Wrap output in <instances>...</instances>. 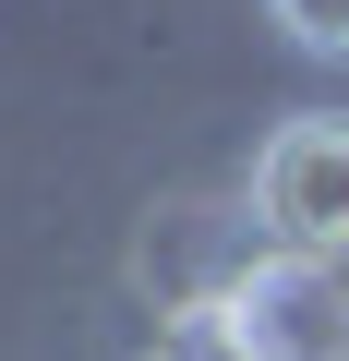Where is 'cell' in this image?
<instances>
[{
  "label": "cell",
  "instance_id": "1",
  "mask_svg": "<svg viewBox=\"0 0 349 361\" xmlns=\"http://www.w3.org/2000/svg\"><path fill=\"white\" fill-rule=\"evenodd\" d=\"M253 229L277 253H325L337 265V241H349V121L337 109H301V121L265 133V157H253Z\"/></svg>",
  "mask_w": 349,
  "mask_h": 361
},
{
  "label": "cell",
  "instance_id": "2",
  "mask_svg": "<svg viewBox=\"0 0 349 361\" xmlns=\"http://www.w3.org/2000/svg\"><path fill=\"white\" fill-rule=\"evenodd\" d=\"M205 313L229 325L241 361H349V301H337V265H325V253H265V265L229 277Z\"/></svg>",
  "mask_w": 349,
  "mask_h": 361
},
{
  "label": "cell",
  "instance_id": "3",
  "mask_svg": "<svg viewBox=\"0 0 349 361\" xmlns=\"http://www.w3.org/2000/svg\"><path fill=\"white\" fill-rule=\"evenodd\" d=\"M277 25H289V49L337 61V49H349V0H277Z\"/></svg>",
  "mask_w": 349,
  "mask_h": 361
},
{
  "label": "cell",
  "instance_id": "4",
  "mask_svg": "<svg viewBox=\"0 0 349 361\" xmlns=\"http://www.w3.org/2000/svg\"><path fill=\"white\" fill-rule=\"evenodd\" d=\"M157 361H241V349H229V325H217V313H193V325H181V337H169Z\"/></svg>",
  "mask_w": 349,
  "mask_h": 361
}]
</instances>
